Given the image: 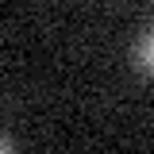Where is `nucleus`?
Returning a JSON list of instances; mask_svg holds the SVG:
<instances>
[{
	"label": "nucleus",
	"instance_id": "f257e3e1",
	"mask_svg": "<svg viewBox=\"0 0 154 154\" xmlns=\"http://www.w3.org/2000/svg\"><path fill=\"white\" fill-rule=\"evenodd\" d=\"M131 62H135V69H143V73H150L154 77V23L143 31V35L135 38V46H131Z\"/></svg>",
	"mask_w": 154,
	"mask_h": 154
}]
</instances>
